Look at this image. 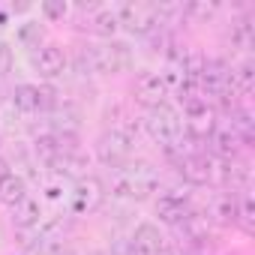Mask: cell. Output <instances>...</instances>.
Returning <instances> with one entry per match:
<instances>
[{
    "instance_id": "1",
    "label": "cell",
    "mask_w": 255,
    "mask_h": 255,
    "mask_svg": "<svg viewBox=\"0 0 255 255\" xmlns=\"http://www.w3.org/2000/svg\"><path fill=\"white\" fill-rule=\"evenodd\" d=\"M159 186V171L150 162H126L114 171L111 189L120 198H129V201H144L150 192H156Z\"/></svg>"
},
{
    "instance_id": "2",
    "label": "cell",
    "mask_w": 255,
    "mask_h": 255,
    "mask_svg": "<svg viewBox=\"0 0 255 255\" xmlns=\"http://www.w3.org/2000/svg\"><path fill=\"white\" fill-rule=\"evenodd\" d=\"M87 63V69L93 72H102V75H117L123 69H129L132 63V54L123 42H105V45H96V48H87L81 51V66Z\"/></svg>"
},
{
    "instance_id": "3",
    "label": "cell",
    "mask_w": 255,
    "mask_h": 255,
    "mask_svg": "<svg viewBox=\"0 0 255 255\" xmlns=\"http://www.w3.org/2000/svg\"><path fill=\"white\" fill-rule=\"evenodd\" d=\"M144 129H147V135H150L156 144L171 147V144L183 135V120H180V114H177L171 105H156V108H150L147 117H144Z\"/></svg>"
},
{
    "instance_id": "4",
    "label": "cell",
    "mask_w": 255,
    "mask_h": 255,
    "mask_svg": "<svg viewBox=\"0 0 255 255\" xmlns=\"http://www.w3.org/2000/svg\"><path fill=\"white\" fill-rule=\"evenodd\" d=\"M120 15V24L135 33V36H147L159 27V12H156V3H141V0H135V3H123L117 9Z\"/></svg>"
},
{
    "instance_id": "5",
    "label": "cell",
    "mask_w": 255,
    "mask_h": 255,
    "mask_svg": "<svg viewBox=\"0 0 255 255\" xmlns=\"http://www.w3.org/2000/svg\"><path fill=\"white\" fill-rule=\"evenodd\" d=\"M96 153L99 159L108 165V168H120L129 162V153H132V135L123 132V129H111V132H102L99 141H96Z\"/></svg>"
},
{
    "instance_id": "6",
    "label": "cell",
    "mask_w": 255,
    "mask_h": 255,
    "mask_svg": "<svg viewBox=\"0 0 255 255\" xmlns=\"http://www.w3.org/2000/svg\"><path fill=\"white\" fill-rule=\"evenodd\" d=\"M186 105V123H183V132L195 141H207L210 132L216 129V114L204 99H189Z\"/></svg>"
},
{
    "instance_id": "7",
    "label": "cell",
    "mask_w": 255,
    "mask_h": 255,
    "mask_svg": "<svg viewBox=\"0 0 255 255\" xmlns=\"http://www.w3.org/2000/svg\"><path fill=\"white\" fill-rule=\"evenodd\" d=\"M135 102H141L147 111L156 108V105H165V96H168V84H165V75L159 72H141L135 78Z\"/></svg>"
},
{
    "instance_id": "8",
    "label": "cell",
    "mask_w": 255,
    "mask_h": 255,
    "mask_svg": "<svg viewBox=\"0 0 255 255\" xmlns=\"http://www.w3.org/2000/svg\"><path fill=\"white\" fill-rule=\"evenodd\" d=\"M189 213H192V201H189V192L183 189H168L156 201V216L168 225H180Z\"/></svg>"
},
{
    "instance_id": "9",
    "label": "cell",
    "mask_w": 255,
    "mask_h": 255,
    "mask_svg": "<svg viewBox=\"0 0 255 255\" xmlns=\"http://www.w3.org/2000/svg\"><path fill=\"white\" fill-rule=\"evenodd\" d=\"M105 192H102V183L96 177H81L75 180V189L69 195V204H72V213H93L99 204H102Z\"/></svg>"
},
{
    "instance_id": "10",
    "label": "cell",
    "mask_w": 255,
    "mask_h": 255,
    "mask_svg": "<svg viewBox=\"0 0 255 255\" xmlns=\"http://www.w3.org/2000/svg\"><path fill=\"white\" fill-rule=\"evenodd\" d=\"M12 102L21 114H33V111H45V108H54V93L48 87H33V84H18L15 93H12Z\"/></svg>"
},
{
    "instance_id": "11",
    "label": "cell",
    "mask_w": 255,
    "mask_h": 255,
    "mask_svg": "<svg viewBox=\"0 0 255 255\" xmlns=\"http://www.w3.org/2000/svg\"><path fill=\"white\" fill-rule=\"evenodd\" d=\"M177 165H180L183 180L192 183V186H204V183L213 180V159H210L207 153H192V156H186V159L177 162Z\"/></svg>"
},
{
    "instance_id": "12",
    "label": "cell",
    "mask_w": 255,
    "mask_h": 255,
    "mask_svg": "<svg viewBox=\"0 0 255 255\" xmlns=\"http://www.w3.org/2000/svg\"><path fill=\"white\" fill-rule=\"evenodd\" d=\"M162 249H165V243H162V234H159L156 225L144 222V225L135 228V234H132V255H159Z\"/></svg>"
},
{
    "instance_id": "13",
    "label": "cell",
    "mask_w": 255,
    "mask_h": 255,
    "mask_svg": "<svg viewBox=\"0 0 255 255\" xmlns=\"http://www.w3.org/2000/svg\"><path fill=\"white\" fill-rule=\"evenodd\" d=\"M33 63H36L39 75L54 78V75H60V72H63V66H66V54H63L57 45H42V48L36 51Z\"/></svg>"
},
{
    "instance_id": "14",
    "label": "cell",
    "mask_w": 255,
    "mask_h": 255,
    "mask_svg": "<svg viewBox=\"0 0 255 255\" xmlns=\"http://www.w3.org/2000/svg\"><path fill=\"white\" fill-rule=\"evenodd\" d=\"M237 204H240V198L234 192H219L210 201V216L219 225H234L237 222Z\"/></svg>"
},
{
    "instance_id": "15",
    "label": "cell",
    "mask_w": 255,
    "mask_h": 255,
    "mask_svg": "<svg viewBox=\"0 0 255 255\" xmlns=\"http://www.w3.org/2000/svg\"><path fill=\"white\" fill-rule=\"evenodd\" d=\"M219 174H222V183H225V186H231V192H234V189H246V186H249V165H246L243 159H237V156L222 159Z\"/></svg>"
},
{
    "instance_id": "16",
    "label": "cell",
    "mask_w": 255,
    "mask_h": 255,
    "mask_svg": "<svg viewBox=\"0 0 255 255\" xmlns=\"http://www.w3.org/2000/svg\"><path fill=\"white\" fill-rule=\"evenodd\" d=\"M54 174H63V177H84V168H87V159L78 153V150H63L51 165H48Z\"/></svg>"
},
{
    "instance_id": "17",
    "label": "cell",
    "mask_w": 255,
    "mask_h": 255,
    "mask_svg": "<svg viewBox=\"0 0 255 255\" xmlns=\"http://www.w3.org/2000/svg\"><path fill=\"white\" fill-rule=\"evenodd\" d=\"M24 198H27V183H24V177L6 174L3 180H0V201H3L6 207H15V204H21Z\"/></svg>"
},
{
    "instance_id": "18",
    "label": "cell",
    "mask_w": 255,
    "mask_h": 255,
    "mask_svg": "<svg viewBox=\"0 0 255 255\" xmlns=\"http://www.w3.org/2000/svg\"><path fill=\"white\" fill-rule=\"evenodd\" d=\"M210 144H213V150L222 159H231V156H237V144H243V141L228 129V123H225V126H216V129L210 132Z\"/></svg>"
},
{
    "instance_id": "19",
    "label": "cell",
    "mask_w": 255,
    "mask_h": 255,
    "mask_svg": "<svg viewBox=\"0 0 255 255\" xmlns=\"http://www.w3.org/2000/svg\"><path fill=\"white\" fill-rule=\"evenodd\" d=\"M12 222H15V228H21V231L39 225V201L27 195L21 204H15V207H12Z\"/></svg>"
},
{
    "instance_id": "20",
    "label": "cell",
    "mask_w": 255,
    "mask_h": 255,
    "mask_svg": "<svg viewBox=\"0 0 255 255\" xmlns=\"http://www.w3.org/2000/svg\"><path fill=\"white\" fill-rule=\"evenodd\" d=\"M252 81H255V66L246 60L240 63L237 69H231V84H234V93H249L252 90Z\"/></svg>"
},
{
    "instance_id": "21",
    "label": "cell",
    "mask_w": 255,
    "mask_h": 255,
    "mask_svg": "<svg viewBox=\"0 0 255 255\" xmlns=\"http://www.w3.org/2000/svg\"><path fill=\"white\" fill-rule=\"evenodd\" d=\"M117 27H120V15H117V9H102V12H96V18H93V30H96L99 36H111Z\"/></svg>"
},
{
    "instance_id": "22",
    "label": "cell",
    "mask_w": 255,
    "mask_h": 255,
    "mask_svg": "<svg viewBox=\"0 0 255 255\" xmlns=\"http://www.w3.org/2000/svg\"><path fill=\"white\" fill-rule=\"evenodd\" d=\"M231 45L234 48H249L252 45V24L249 21H237L231 27Z\"/></svg>"
},
{
    "instance_id": "23",
    "label": "cell",
    "mask_w": 255,
    "mask_h": 255,
    "mask_svg": "<svg viewBox=\"0 0 255 255\" xmlns=\"http://www.w3.org/2000/svg\"><path fill=\"white\" fill-rule=\"evenodd\" d=\"M42 12H45L51 21H57V18L66 15V3H63V0H45V3H42Z\"/></svg>"
},
{
    "instance_id": "24",
    "label": "cell",
    "mask_w": 255,
    "mask_h": 255,
    "mask_svg": "<svg viewBox=\"0 0 255 255\" xmlns=\"http://www.w3.org/2000/svg\"><path fill=\"white\" fill-rule=\"evenodd\" d=\"M183 12L192 15V18H210V15L216 12V3H189Z\"/></svg>"
},
{
    "instance_id": "25",
    "label": "cell",
    "mask_w": 255,
    "mask_h": 255,
    "mask_svg": "<svg viewBox=\"0 0 255 255\" xmlns=\"http://www.w3.org/2000/svg\"><path fill=\"white\" fill-rule=\"evenodd\" d=\"M24 42H36V48H39V39H42V30H39V24H27V27H21V33H18Z\"/></svg>"
},
{
    "instance_id": "26",
    "label": "cell",
    "mask_w": 255,
    "mask_h": 255,
    "mask_svg": "<svg viewBox=\"0 0 255 255\" xmlns=\"http://www.w3.org/2000/svg\"><path fill=\"white\" fill-rule=\"evenodd\" d=\"M9 60H12V57H9V48H6V45H0V72H6V69H9Z\"/></svg>"
},
{
    "instance_id": "27",
    "label": "cell",
    "mask_w": 255,
    "mask_h": 255,
    "mask_svg": "<svg viewBox=\"0 0 255 255\" xmlns=\"http://www.w3.org/2000/svg\"><path fill=\"white\" fill-rule=\"evenodd\" d=\"M9 174V165H6V159H0V180H3Z\"/></svg>"
},
{
    "instance_id": "28",
    "label": "cell",
    "mask_w": 255,
    "mask_h": 255,
    "mask_svg": "<svg viewBox=\"0 0 255 255\" xmlns=\"http://www.w3.org/2000/svg\"><path fill=\"white\" fill-rule=\"evenodd\" d=\"M159 255H180V252H177V249H162Z\"/></svg>"
},
{
    "instance_id": "29",
    "label": "cell",
    "mask_w": 255,
    "mask_h": 255,
    "mask_svg": "<svg viewBox=\"0 0 255 255\" xmlns=\"http://www.w3.org/2000/svg\"><path fill=\"white\" fill-rule=\"evenodd\" d=\"M93 255H105V252H93Z\"/></svg>"
}]
</instances>
